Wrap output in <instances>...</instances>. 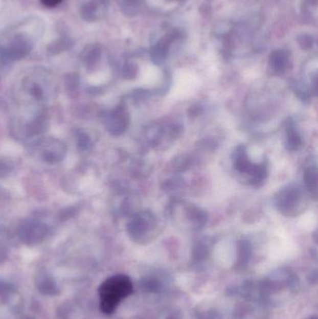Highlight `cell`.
Wrapping results in <instances>:
<instances>
[{
  "label": "cell",
  "instance_id": "cell-1",
  "mask_svg": "<svg viewBox=\"0 0 318 319\" xmlns=\"http://www.w3.org/2000/svg\"><path fill=\"white\" fill-rule=\"evenodd\" d=\"M33 21H24L14 28L9 29L0 37V53L9 60L22 58L32 49L33 40H37L39 32L32 33Z\"/></svg>",
  "mask_w": 318,
  "mask_h": 319
},
{
  "label": "cell",
  "instance_id": "cell-2",
  "mask_svg": "<svg viewBox=\"0 0 318 319\" xmlns=\"http://www.w3.org/2000/svg\"><path fill=\"white\" fill-rule=\"evenodd\" d=\"M133 292V285L130 277L125 275H115L108 277L98 288L101 311L111 314L120 303Z\"/></svg>",
  "mask_w": 318,
  "mask_h": 319
},
{
  "label": "cell",
  "instance_id": "cell-3",
  "mask_svg": "<svg viewBox=\"0 0 318 319\" xmlns=\"http://www.w3.org/2000/svg\"><path fill=\"white\" fill-rule=\"evenodd\" d=\"M260 283L269 305L272 303V298L278 294L285 291L294 292L300 287L297 275L290 268L286 267L276 269Z\"/></svg>",
  "mask_w": 318,
  "mask_h": 319
},
{
  "label": "cell",
  "instance_id": "cell-4",
  "mask_svg": "<svg viewBox=\"0 0 318 319\" xmlns=\"http://www.w3.org/2000/svg\"><path fill=\"white\" fill-rule=\"evenodd\" d=\"M158 223L153 214L149 211L139 212L133 216L127 225L131 239L138 244H148L154 239Z\"/></svg>",
  "mask_w": 318,
  "mask_h": 319
},
{
  "label": "cell",
  "instance_id": "cell-5",
  "mask_svg": "<svg viewBox=\"0 0 318 319\" xmlns=\"http://www.w3.org/2000/svg\"><path fill=\"white\" fill-rule=\"evenodd\" d=\"M276 203L282 214L294 217L304 210V207L307 204L306 194L301 187L288 186L277 194Z\"/></svg>",
  "mask_w": 318,
  "mask_h": 319
},
{
  "label": "cell",
  "instance_id": "cell-6",
  "mask_svg": "<svg viewBox=\"0 0 318 319\" xmlns=\"http://www.w3.org/2000/svg\"><path fill=\"white\" fill-rule=\"evenodd\" d=\"M234 166L235 170L240 174L246 175L249 177L251 184H259L265 179L267 176V167L264 164L257 165L250 162L244 147H239L234 154Z\"/></svg>",
  "mask_w": 318,
  "mask_h": 319
},
{
  "label": "cell",
  "instance_id": "cell-7",
  "mask_svg": "<svg viewBox=\"0 0 318 319\" xmlns=\"http://www.w3.org/2000/svg\"><path fill=\"white\" fill-rule=\"evenodd\" d=\"M48 226L37 220H29L21 224L19 228V238L24 244L37 245L45 239L48 234Z\"/></svg>",
  "mask_w": 318,
  "mask_h": 319
},
{
  "label": "cell",
  "instance_id": "cell-8",
  "mask_svg": "<svg viewBox=\"0 0 318 319\" xmlns=\"http://www.w3.org/2000/svg\"><path fill=\"white\" fill-rule=\"evenodd\" d=\"M234 309L232 319H268V306L262 303L244 301Z\"/></svg>",
  "mask_w": 318,
  "mask_h": 319
},
{
  "label": "cell",
  "instance_id": "cell-9",
  "mask_svg": "<svg viewBox=\"0 0 318 319\" xmlns=\"http://www.w3.org/2000/svg\"><path fill=\"white\" fill-rule=\"evenodd\" d=\"M129 125V113L125 106H119L112 110L107 120V129L112 135H121Z\"/></svg>",
  "mask_w": 318,
  "mask_h": 319
},
{
  "label": "cell",
  "instance_id": "cell-10",
  "mask_svg": "<svg viewBox=\"0 0 318 319\" xmlns=\"http://www.w3.org/2000/svg\"><path fill=\"white\" fill-rule=\"evenodd\" d=\"M42 149V158L50 165H55L64 159L65 147L64 144L55 139H49Z\"/></svg>",
  "mask_w": 318,
  "mask_h": 319
},
{
  "label": "cell",
  "instance_id": "cell-11",
  "mask_svg": "<svg viewBox=\"0 0 318 319\" xmlns=\"http://www.w3.org/2000/svg\"><path fill=\"white\" fill-rule=\"evenodd\" d=\"M168 279L161 275H148L140 280V287L144 292L159 294L164 292L168 286Z\"/></svg>",
  "mask_w": 318,
  "mask_h": 319
},
{
  "label": "cell",
  "instance_id": "cell-12",
  "mask_svg": "<svg viewBox=\"0 0 318 319\" xmlns=\"http://www.w3.org/2000/svg\"><path fill=\"white\" fill-rule=\"evenodd\" d=\"M289 64V55L286 51H275L270 54V66L274 72L277 74L284 73Z\"/></svg>",
  "mask_w": 318,
  "mask_h": 319
},
{
  "label": "cell",
  "instance_id": "cell-13",
  "mask_svg": "<svg viewBox=\"0 0 318 319\" xmlns=\"http://www.w3.org/2000/svg\"><path fill=\"white\" fill-rule=\"evenodd\" d=\"M37 289L45 295H55L58 292L57 283L54 281L53 277L48 275H43L37 281Z\"/></svg>",
  "mask_w": 318,
  "mask_h": 319
},
{
  "label": "cell",
  "instance_id": "cell-14",
  "mask_svg": "<svg viewBox=\"0 0 318 319\" xmlns=\"http://www.w3.org/2000/svg\"><path fill=\"white\" fill-rule=\"evenodd\" d=\"M304 181L308 192L312 195L316 196L317 191V172L315 166H309L304 172Z\"/></svg>",
  "mask_w": 318,
  "mask_h": 319
},
{
  "label": "cell",
  "instance_id": "cell-15",
  "mask_svg": "<svg viewBox=\"0 0 318 319\" xmlns=\"http://www.w3.org/2000/svg\"><path fill=\"white\" fill-rule=\"evenodd\" d=\"M210 252V245L205 242L198 243L192 252V264L193 265H200L203 261H206Z\"/></svg>",
  "mask_w": 318,
  "mask_h": 319
},
{
  "label": "cell",
  "instance_id": "cell-16",
  "mask_svg": "<svg viewBox=\"0 0 318 319\" xmlns=\"http://www.w3.org/2000/svg\"><path fill=\"white\" fill-rule=\"evenodd\" d=\"M286 149L290 151H295L302 146V139L298 133L297 129L294 125H289L286 129Z\"/></svg>",
  "mask_w": 318,
  "mask_h": 319
},
{
  "label": "cell",
  "instance_id": "cell-17",
  "mask_svg": "<svg viewBox=\"0 0 318 319\" xmlns=\"http://www.w3.org/2000/svg\"><path fill=\"white\" fill-rule=\"evenodd\" d=\"M196 319H221L222 314L218 309L211 306H198L195 311Z\"/></svg>",
  "mask_w": 318,
  "mask_h": 319
},
{
  "label": "cell",
  "instance_id": "cell-18",
  "mask_svg": "<svg viewBox=\"0 0 318 319\" xmlns=\"http://www.w3.org/2000/svg\"><path fill=\"white\" fill-rule=\"evenodd\" d=\"M251 254V247L247 242H242L239 249L238 261L239 267H244L248 263Z\"/></svg>",
  "mask_w": 318,
  "mask_h": 319
},
{
  "label": "cell",
  "instance_id": "cell-19",
  "mask_svg": "<svg viewBox=\"0 0 318 319\" xmlns=\"http://www.w3.org/2000/svg\"><path fill=\"white\" fill-rule=\"evenodd\" d=\"M138 0H122V9L126 15H134L138 11Z\"/></svg>",
  "mask_w": 318,
  "mask_h": 319
},
{
  "label": "cell",
  "instance_id": "cell-20",
  "mask_svg": "<svg viewBox=\"0 0 318 319\" xmlns=\"http://www.w3.org/2000/svg\"><path fill=\"white\" fill-rule=\"evenodd\" d=\"M44 122L41 121L40 119H37L36 121H34L32 123H30L27 127V132L30 134V135H35V134H38V133H41L44 130Z\"/></svg>",
  "mask_w": 318,
  "mask_h": 319
},
{
  "label": "cell",
  "instance_id": "cell-21",
  "mask_svg": "<svg viewBox=\"0 0 318 319\" xmlns=\"http://www.w3.org/2000/svg\"><path fill=\"white\" fill-rule=\"evenodd\" d=\"M77 143H78V148L81 151H84L89 149L90 147V139L89 136L84 133V132H80L78 134V139H77Z\"/></svg>",
  "mask_w": 318,
  "mask_h": 319
},
{
  "label": "cell",
  "instance_id": "cell-22",
  "mask_svg": "<svg viewBox=\"0 0 318 319\" xmlns=\"http://www.w3.org/2000/svg\"><path fill=\"white\" fill-rule=\"evenodd\" d=\"M298 40H299L301 47L304 50H309V49H312L313 47V38L310 35H306V34L302 35L301 37L298 38Z\"/></svg>",
  "mask_w": 318,
  "mask_h": 319
},
{
  "label": "cell",
  "instance_id": "cell-23",
  "mask_svg": "<svg viewBox=\"0 0 318 319\" xmlns=\"http://www.w3.org/2000/svg\"><path fill=\"white\" fill-rule=\"evenodd\" d=\"M162 319H183L180 313L176 312V311H169L166 314H164V316Z\"/></svg>",
  "mask_w": 318,
  "mask_h": 319
},
{
  "label": "cell",
  "instance_id": "cell-24",
  "mask_svg": "<svg viewBox=\"0 0 318 319\" xmlns=\"http://www.w3.org/2000/svg\"><path fill=\"white\" fill-rule=\"evenodd\" d=\"M41 3L47 8H53L60 4L63 0H40Z\"/></svg>",
  "mask_w": 318,
  "mask_h": 319
},
{
  "label": "cell",
  "instance_id": "cell-25",
  "mask_svg": "<svg viewBox=\"0 0 318 319\" xmlns=\"http://www.w3.org/2000/svg\"><path fill=\"white\" fill-rule=\"evenodd\" d=\"M10 167L9 165H6L4 163H0V177H4L10 173Z\"/></svg>",
  "mask_w": 318,
  "mask_h": 319
},
{
  "label": "cell",
  "instance_id": "cell-26",
  "mask_svg": "<svg viewBox=\"0 0 318 319\" xmlns=\"http://www.w3.org/2000/svg\"><path fill=\"white\" fill-rule=\"evenodd\" d=\"M31 94H32V96L38 98L42 95V90L38 85L33 86L32 89H31Z\"/></svg>",
  "mask_w": 318,
  "mask_h": 319
},
{
  "label": "cell",
  "instance_id": "cell-27",
  "mask_svg": "<svg viewBox=\"0 0 318 319\" xmlns=\"http://www.w3.org/2000/svg\"><path fill=\"white\" fill-rule=\"evenodd\" d=\"M306 319H318L317 316L316 315H312V316H309L308 318Z\"/></svg>",
  "mask_w": 318,
  "mask_h": 319
},
{
  "label": "cell",
  "instance_id": "cell-28",
  "mask_svg": "<svg viewBox=\"0 0 318 319\" xmlns=\"http://www.w3.org/2000/svg\"><path fill=\"white\" fill-rule=\"evenodd\" d=\"M27 319H32V318H31V317H28V318Z\"/></svg>",
  "mask_w": 318,
  "mask_h": 319
}]
</instances>
